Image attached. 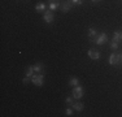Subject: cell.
Instances as JSON below:
<instances>
[{
    "label": "cell",
    "instance_id": "cell-3",
    "mask_svg": "<svg viewBox=\"0 0 122 117\" xmlns=\"http://www.w3.org/2000/svg\"><path fill=\"white\" fill-rule=\"evenodd\" d=\"M108 42V37H107L105 33L103 34H99L96 37V39H95V43H96L97 46H101V44H105V43Z\"/></svg>",
    "mask_w": 122,
    "mask_h": 117
},
{
    "label": "cell",
    "instance_id": "cell-20",
    "mask_svg": "<svg viewBox=\"0 0 122 117\" xmlns=\"http://www.w3.org/2000/svg\"><path fill=\"white\" fill-rule=\"evenodd\" d=\"M27 82H29V77H26V78H25V80H24V83L26 85V83H27Z\"/></svg>",
    "mask_w": 122,
    "mask_h": 117
},
{
    "label": "cell",
    "instance_id": "cell-22",
    "mask_svg": "<svg viewBox=\"0 0 122 117\" xmlns=\"http://www.w3.org/2000/svg\"><path fill=\"white\" fill-rule=\"evenodd\" d=\"M91 1H94V3H97V1H100V0H91Z\"/></svg>",
    "mask_w": 122,
    "mask_h": 117
},
{
    "label": "cell",
    "instance_id": "cell-4",
    "mask_svg": "<svg viewBox=\"0 0 122 117\" xmlns=\"http://www.w3.org/2000/svg\"><path fill=\"white\" fill-rule=\"evenodd\" d=\"M83 96V87L82 86H75L74 90H73V98L74 99H81Z\"/></svg>",
    "mask_w": 122,
    "mask_h": 117
},
{
    "label": "cell",
    "instance_id": "cell-5",
    "mask_svg": "<svg viewBox=\"0 0 122 117\" xmlns=\"http://www.w3.org/2000/svg\"><path fill=\"white\" fill-rule=\"evenodd\" d=\"M43 18H44V21L47 23H51L52 21H53L55 16H53V12H52L51 9L48 11H44V14H43Z\"/></svg>",
    "mask_w": 122,
    "mask_h": 117
},
{
    "label": "cell",
    "instance_id": "cell-17",
    "mask_svg": "<svg viewBox=\"0 0 122 117\" xmlns=\"http://www.w3.org/2000/svg\"><path fill=\"white\" fill-rule=\"evenodd\" d=\"M71 3H73V4H75V5H81L83 3V0H70Z\"/></svg>",
    "mask_w": 122,
    "mask_h": 117
},
{
    "label": "cell",
    "instance_id": "cell-11",
    "mask_svg": "<svg viewBox=\"0 0 122 117\" xmlns=\"http://www.w3.org/2000/svg\"><path fill=\"white\" fill-rule=\"evenodd\" d=\"M60 3H52V1H49V5H48V7H49V9H51V11H56L57 9V8H60Z\"/></svg>",
    "mask_w": 122,
    "mask_h": 117
},
{
    "label": "cell",
    "instance_id": "cell-9",
    "mask_svg": "<svg viewBox=\"0 0 122 117\" xmlns=\"http://www.w3.org/2000/svg\"><path fill=\"white\" fill-rule=\"evenodd\" d=\"M71 107H73L75 111H79V112H81V111L83 109V107H85V105H83V103H81V101H77V103H73Z\"/></svg>",
    "mask_w": 122,
    "mask_h": 117
},
{
    "label": "cell",
    "instance_id": "cell-15",
    "mask_svg": "<svg viewBox=\"0 0 122 117\" xmlns=\"http://www.w3.org/2000/svg\"><path fill=\"white\" fill-rule=\"evenodd\" d=\"M96 35H97V31L95 30V29H90V30H88V37H90V38L96 37Z\"/></svg>",
    "mask_w": 122,
    "mask_h": 117
},
{
    "label": "cell",
    "instance_id": "cell-7",
    "mask_svg": "<svg viewBox=\"0 0 122 117\" xmlns=\"http://www.w3.org/2000/svg\"><path fill=\"white\" fill-rule=\"evenodd\" d=\"M87 55H88L90 58H94V60H99V58H100V52H99L97 49H94V48L88 49Z\"/></svg>",
    "mask_w": 122,
    "mask_h": 117
},
{
    "label": "cell",
    "instance_id": "cell-19",
    "mask_svg": "<svg viewBox=\"0 0 122 117\" xmlns=\"http://www.w3.org/2000/svg\"><path fill=\"white\" fill-rule=\"evenodd\" d=\"M73 115V109H71V108H68V109H66V116H71Z\"/></svg>",
    "mask_w": 122,
    "mask_h": 117
},
{
    "label": "cell",
    "instance_id": "cell-1",
    "mask_svg": "<svg viewBox=\"0 0 122 117\" xmlns=\"http://www.w3.org/2000/svg\"><path fill=\"white\" fill-rule=\"evenodd\" d=\"M43 81H44V74L43 73H36L31 77V82H33L35 86H43Z\"/></svg>",
    "mask_w": 122,
    "mask_h": 117
},
{
    "label": "cell",
    "instance_id": "cell-13",
    "mask_svg": "<svg viewBox=\"0 0 122 117\" xmlns=\"http://www.w3.org/2000/svg\"><path fill=\"white\" fill-rule=\"evenodd\" d=\"M69 85H70V86H78V85H79V80H78L77 77H73V78H70V81H69Z\"/></svg>",
    "mask_w": 122,
    "mask_h": 117
},
{
    "label": "cell",
    "instance_id": "cell-12",
    "mask_svg": "<svg viewBox=\"0 0 122 117\" xmlns=\"http://www.w3.org/2000/svg\"><path fill=\"white\" fill-rule=\"evenodd\" d=\"M35 9H36V12H44L46 11V5L43 4V3H38V4L35 5Z\"/></svg>",
    "mask_w": 122,
    "mask_h": 117
},
{
    "label": "cell",
    "instance_id": "cell-8",
    "mask_svg": "<svg viewBox=\"0 0 122 117\" xmlns=\"http://www.w3.org/2000/svg\"><path fill=\"white\" fill-rule=\"evenodd\" d=\"M113 40H116V42L120 43L122 40V33L121 31H114V34H113Z\"/></svg>",
    "mask_w": 122,
    "mask_h": 117
},
{
    "label": "cell",
    "instance_id": "cell-2",
    "mask_svg": "<svg viewBox=\"0 0 122 117\" xmlns=\"http://www.w3.org/2000/svg\"><path fill=\"white\" fill-rule=\"evenodd\" d=\"M109 64L113 66H118L121 64V55H110L109 56Z\"/></svg>",
    "mask_w": 122,
    "mask_h": 117
},
{
    "label": "cell",
    "instance_id": "cell-21",
    "mask_svg": "<svg viewBox=\"0 0 122 117\" xmlns=\"http://www.w3.org/2000/svg\"><path fill=\"white\" fill-rule=\"evenodd\" d=\"M49 1H52V3H59V0H49Z\"/></svg>",
    "mask_w": 122,
    "mask_h": 117
},
{
    "label": "cell",
    "instance_id": "cell-18",
    "mask_svg": "<svg viewBox=\"0 0 122 117\" xmlns=\"http://www.w3.org/2000/svg\"><path fill=\"white\" fill-rule=\"evenodd\" d=\"M66 103H68L69 105H73V98H70V96H68V98H66Z\"/></svg>",
    "mask_w": 122,
    "mask_h": 117
},
{
    "label": "cell",
    "instance_id": "cell-16",
    "mask_svg": "<svg viewBox=\"0 0 122 117\" xmlns=\"http://www.w3.org/2000/svg\"><path fill=\"white\" fill-rule=\"evenodd\" d=\"M109 46H110L112 49H118V42H116V40H112Z\"/></svg>",
    "mask_w": 122,
    "mask_h": 117
},
{
    "label": "cell",
    "instance_id": "cell-6",
    "mask_svg": "<svg viewBox=\"0 0 122 117\" xmlns=\"http://www.w3.org/2000/svg\"><path fill=\"white\" fill-rule=\"evenodd\" d=\"M71 4H73V3H71L70 0H62V1H61V11H62L64 13L69 12L71 8Z\"/></svg>",
    "mask_w": 122,
    "mask_h": 117
},
{
    "label": "cell",
    "instance_id": "cell-14",
    "mask_svg": "<svg viewBox=\"0 0 122 117\" xmlns=\"http://www.w3.org/2000/svg\"><path fill=\"white\" fill-rule=\"evenodd\" d=\"M34 70H35V73H43V65L40 63H38L34 65Z\"/></svg>",
    "mask_w": 122,
    "mask_h": 117
},
{
    "label": "cell",
    "instance_id": "cell-23",
    "mask_svg": "<svg viewBox=\"0 0 122 117\" xmlns=\"http://www.w3.org/2000/svg\"><path fill=\"white\" fill-rule=\"evenodd\" d=\"M121 64H122V53H121Z\"/></svg>",
    "mask_w": 122,
    "mask_h": 117
},
{
    "label": "cell",
    "instance_id": "cell-10",
    "mask_svg": "<svg viewBox=\"0 0 122 117\" xmlns=\"http://www.w3.org/2000/svg\"><path fill=\"white\" fill-rule=\"evenodd\" d=\"M34 73H35V70H34V66H29L27 70H26V77L31 78L34 75Z\"/></svg>",
    "mask_w": 122,
    "mask_h": 117
}]
</instances>
